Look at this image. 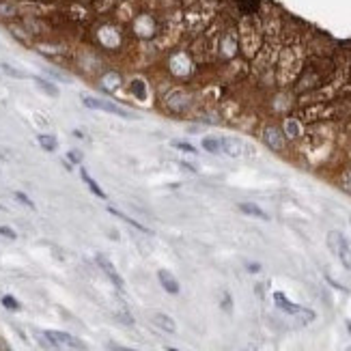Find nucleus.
<instances>
[{
  "label": "nucleus",
  "mask_w": 351,
  "mask_h": 351,
  "mask_svg": "<svg viewBox=\"0 0 351 351\" xmlns=\"http://www.w3.org/2000/svg\"><path fill=\"white\" fill-rule=\"evenodd\" d=\"M302 69V56H300V50L295 45H287L282 54L278 56V73H280V82H291L298 71Z\"/></svg>",
  "instance_id": "f257e3e1"
},
{
  "label": "nucleus",
  "mask_w": 351,
  "mask_h": 351,
  "mask_svg": "<svg viewBox=\"0 0 351 351\" xmlns=\"http://www.w3.org/2000/svg\"><path fill=\"white\" fill-rule=\"evenodd\" d=\"M242 45L248 56H252L261 45V24L254 17L244 19L242 24Z\"/></svg>",
  "instance_id": "f03ea898"
},
{
  "label": "nucleus",
  "mask_w": 351,
  "mask_h": 351,
  "mask_svg": "<svg viewBox=\"0 0 351 351\" xmlns=\"http://www.w3.org/2000/svg\"><path fill=\"white\" fill-rule=\"evenodd\" d=\"M328 246H330V250H332L336 257H339L343 267L351 272V246H349V242L345 239V235L339 233V231H330L328 233Z\"/></svg>",
  "instance_id": "7ed1b4c3"
},
{
  "label": "nucleus",
  "mask_w": 351,
  "mask_h": 351,
  "mask_svg": "<svg viewBox=\"0 0 351 351\" xmlns=\"http://www.w3.org/2000/svg\"><path fill=\"white\" fill-rule=\"evenodd\" d=\"M43 336L47 341L52 343V347H67V349H75V351H86V345L82 343L80 339H75V336L67 334V332H56V330H45Z\"/></svg>",
  "instance_id": "20e7f679"
},
{
  "label": "nucleus",
  "mask_w": 351,
  "mask_h": 351,
  "mask_svg": "<svg viewBox=\"0 0 351 351\" xmlns=\"http://www.w3.org/2000/svg\"><path fill=\"white\" fill-rule=\"evenodd\" d=\"M274 302H276V306L280 308V311H285L287 315L302 317V319H304V323H308V321L315 319V313H313V311H308V308H302V306H298V304H293V302L289 300L285 293H280V291L274 293Z\"/></svg>",
  "instance_id": "39448f33"
},
{
  "label": "nucleus",
  "mask_w": 351,
  "mask_h": 351,
  "mask_svg": "<svg viewBox=\"0 0 351 351\" xmlns=\"http://www.w3.org/2000/svg\"><path fill=\"white\" fill-rule=\"evenodd\" d=\"M82 104L86 108H93V110H104V112H110V114H116V116H123V119H138L136 114H129L125 108L112 104V101L108 99H99V97H82Z\"/></svg>",
  "instance_id": "423d86ee"
},
{
  "label": "nucleus",
  "mask_w": 351,
  "mask_h": 351,
  "mask_svg": "<svg viewBox=\"0 0 351 351\" xmlns=\"http://www.w3.org/2000/svg\"><path fill=\"white\" fill-rule=\"evenodd\" d=\"M95 261H97V265L101 267V270H104L106 276L114 282V287L123 291V289H125V282H123V278L119 276V272H116V267L112 265V261H110L106 254H97V257H95Z\"/></svg>",
  "instance_id": "0eeeda50"
},
{
  "label": "nucleus",
  "mask_w": 351,
  "mask_h": 351,
  "mask_svg": "<svg viewBox=\"0 0 351 351\" xmlns=\"http://www.w3.org/2000/svg\"><path fill=\"white\" fill-rule=\"evenodd\" d=\"M263 142L274 151H282L285 149V134H282L280 127H276V125H267L263 132Z\"/></svg>",
  "instance_id": "6e6552de"
},
{
  "label": "nucleus",
  "mask_w": 351,
  "mask_h": 351,
  "mask_svg": "<svg viewBox=\"0 0 351 351\" xmlns=\"http://www.w3.org/2000/svg\"><path fill=\"white\" fill-rule=\"evenodd\" d=\"M220 144H222V153H224V155L239 157V155L244 153V144H242V140L231 138V136H224V138H220Z\"/></svg>",
  "instance_id": "1a4fd4ad"
},
{
  "label": "nucleus",
  "mask_w": 351,
  "mask_h": 351,
  "mask_svg": "<svg viewBox=\"0 0 351 351\" xmlns=\"http://www.w3.org/2000/svg\"><path fill=\"white\" fill-rule=\"evenodd\" d=\"M157 278H160V285L166 289V293H170V295H177L179 293V282L175 280V276L170 272L160 270V272H157Z\"/></svg>",
  "instance_id": "9d476101"
},
{
  "label": "nucleus",
  "mask_w": 351,
  "mask_h": 351,
  "mask_svg": "<svg viewBox=\"0 0 351 351\" xmlns=\"http://www.w3.org/2000/svg\"><path fill=\"white\" fill-rule=\"evenodd\" d=\"M153 323L160 330H166V332H170V334H175L177 332V326H175V321L170 319L168 315H164V313H155L153 315Z\"/></svg>",
  "instance_id": "9b49d317"
},
{
  "label": "nucleus",
  "mask_w": 351,
  "mask_h": 351,
  "mask_svg": "<svg viewBox=\"0 0 351 351\" xmlns=\"http://www.w3.org/2000/svg\"><path fill=\"white\" fill-rule=\"evenodd\" d=\"M32 80H35V84H37L45 95H50V97H58V86L54 84V82L41 78V75H32Z\"/></svg>",
  "instance_id": "f8f14e48"
},
{
  "label": "nucleus",
  "mask_w": 351,
  "mask_h": 351,
  "mask_svg": "<svg viewBox=\"0 0 351 351\" xmlns=\"http://www.w3.org/2000/svg\"><path fill=\"white\" fill-rule=\"evenodd\" d=\"M80 175H82V179H84V183H86V188H88V190H91V192H93V194H95V196H99V198H106V192H104V190H101V188H99V183H97V181H95V179H93L91 175H88V173H86V170H84V168H80Z\"/></svg>",
  "instance_id": "ddd939ff"
},
{
  "label": "nucleus",
  "mask_w": 351,
  "mask_h": 351,
  "mask_svg": "<svg viewBox=\"0 0 351 351\" xmlns=\"http://www.w3.org/2000/svg\"><path fill=\"white\" fill-rule=\"evenodd\" d=\"M108 211H110V213H112V216H116V218H121V220H125V222H127V224H132V226H134V229H138V231H142V233H149V235H151V231L147 229V226H142L140 222H136V220H134V218H129V216H125V213H123V211H119V209H114V207H108Z\"/></svg>",
  "instance_id": "4468645a"
},
{
  "label": "nucleus",
  "mask_w": 351,
  "mask_h": 351,
  "mask_svg": "<svg viewBox=\"0 0 351 351\" xmlns=\"http://www.w3.org/2000/svg\"><path fill=\"white\" fill-rule=\"evenodd\" d=\"M37 140H39L41 147H43L45 151H50V153L58 149V140H56V136H52V134H39Z\"/></svg>",
  "instance_id": "2eb2a0df"
},
{
  "label": "nucleus",
  "mask_w": 351,
  "mask_h": 351,
  "mask_svg": "<svg viewBox=\"0 0 351 351\" xmlns=\"http://www.w3.org/2000/svg\"><path fill=\"white\" fill-rule=\"evenodd\" d=\"M239 209H242L244 213H248V216H254V218H261V220H270V216L261 209V207H257V205H252V203H242L239 205Z\"/></svg>",
  "instance_id": "dca6fc26"
},
{
  "label": "nucleus",
  "mask_w": 351,
  "mask_h": 351,
  "mask_svg": "<svg viewBox=\"0 0 351 351\" xmlns=\"http://www.w3.org/2000/svg\"><path fill=\"white\" fill-rule=\"evenodd\" d=\"M203 149L211 155H222V144L220 138H203Z\"/></svg>",
  "instance_id": "f3484780"
},
{
  "label": "nucleus",
  "mask_w": 351,
  "mask_h": 351,
  "mask_svg": "<svg viewBox=\"0 0 351 351\" xmlns=\"http://www.w3.org/2000/svg\"><path fill=\"white\" fill-rule=\"evenodd\" d=\"M173 147L179 149V151H183V153H198V151L192 147L190 142H183V140H173Z\"/></svg>",
  "instance_id": "a211bd4d"
},
{
  "label": "nucleus",
  "mask_w": 351,
  "mask_h": 351,
  "mask_svg": "<svg viewBox=\"0 0 351 351\" xmlns=\"http://www.w3.org/2000/svg\"><path fill=\"white\" fill-rule=\"evenodd\" d=\"M0 67H2V71H4V73L13 75V78H26V73H24V71H19V69H15V67H11L9 63H0Z\"/></svg>",
  "instance_id": "6ab92c4d"
},
{
  "label": "nucleus",
  "mask_w": 351,
  "mask_h": 351,
  "mask_svg": "<svg viewBox=\"0 0 351 351\" xmlns=\"http://www.w3.org/2000/svg\"><path fill=\"white\" fill-rule=\"evenodd\" d=\"M2 306L9 308V311H19V308H22V306H19V302L15 298H11V295H4V298H2Z\"/></svg>",
  "instance_id": "aec40b11"
},
{
  "label": "nucleus",
  "mask_w": 351,
  "mask_h": 351,
  "mask_svg": "<svg viewBox=\"0 0 351 351\" xmlns=\"http://www.w3.org/2000/svg\"><path fill=\"white\" fill-rule=\"evenodd\" d=\"M287 134L291 138H298L300 136V123L298 121H287Z\"/></svg>",
  "instance_id": "412c9836"
},
{
  "label": "nucleus",
  "mask_w": 351,
  "mask_h": 351,
  "mask_svg": "<svg viewBox=\"0 0 351 351\" xmlns=\"http://www.w3.org/2000/svg\"><path fill=\"white\" fill-rule=\"evenodd\" d=\"M13 196H15V198H17V201H19V203H22V205H26V207H30V209H35V203H32V201H30V198H28V196H26V194H22V192H15V194H13Z\"/></svg>",
  "instance_id": "4be33fe9"
},
{
  "label": "nucleus",
  "mask_w": 351,
  "mask_h": 351,
  "mask_svg": "<svg viewBox=\"0 0 351 351\" xmlns=\"http://www.w3.org/2000/svg\"><path fill=\"white\" fill-rule=\"evenodd\" d=\"M67 157H69V162H73V164H82V153L75 149H71L69 153H67Z\"/></svg>",
  "instance_id": "5701e85b"
},
{
  "label": "nucleus",
  "mask_w": 351,
  "mask_h": 351,
  "mask_svg": "<svg viewBox=\"0 0 351 351\" xmlns=\"http://www.w3.org/2000/svg\"><path fill=\"white\" fill-rule=\"evenodd\" d=\"M0 235L6 237V239H15V237H17V235H15V231L9 229V226H0Z\"/></svg>",
  "instance_id": "b1692460"
},
{
  "label": "nucleus",
  "mask_w": 351,
  "mask_h": 351,
  "mask_svg": "<svg viewBox=\"0 0 351 351\" xmlns=\"http://www.w3.org/2000/svg\"><path fill=\"white\" fill-rule=\"evenodd\" d=\"M108 349H112V351H138V349H132V347H123V345H114V343H110Z\"/></svg>",
  "instance_id": "393cba45"
},
{
  "label": "nucleus",
  "mask_w": 351,
  "mask_h": 351,
  "mask_svg": "<svg viewBox=\"0 0 351 351\" xmlns=\"http://www.w3.org/2000/svg\"><path fill=\"white\" fill-rule=\"evenodd\" d=\"M343 183H345V185H351V168L347 170L345 175H343Z\"/></svg>",
  "instance_id": "a878e982"
},
{
  "label": "nucleus",
  "mask_w": 351,
  "mask_h": 351,
  "mask_svg": "<svg viewBox=\"0 0 351 351\" xmlns=\"http://www.w3.org/2000/svg\"><path fill=\"white\" fill-rule=\"evenodd\" d=\"M181 166H183V168H188V170H192V173H196V168L192 166V164H188V162H181Z\"/></svg>",
  "instance_id": "bb28decb"
},
{
  "label": "nucleus",
  "mask_w": 351,
  "mask_h": 351,
  "mask_svg": "<svg viewBox=\"0 0 351 351\" xmlns=\"http://www.w3.org/2000/svg\"><path fill=\"white\" fill-rule=\"evenodd\" d=\"M73 136H75V138H84V134H82L80 129H75V132H73Z\"/></svg>",
  "instance_id": "cd10ccee"
},
{
  "label": "nucleus",
  "mask_w": 351,
  "mask_h": 351,
  "mask_svg": "<svg viewBox=\"0 0 351 351\" xmlns=\"http://www.w3.org/2000/svg\"><path fill=\"white\" fill-rule=\"evenodd\" d=\"M244 351H257V349H254V347H246Z\"/></svg>",
  "instance_id": "c85d7f7f"
},
{
  "label": "nucleus",
  "mask_w": 351,
  "mask_h": 351,
  "mask_svg": "<svg viewBox=\"0 0 351 351\" xmlns=\"http://www.w3.org/2000/svg\"><path fill=\"white\" fill-rule=\"evenodd\" d=\"M166 351H177V349H173V347H168V349H166Z\"/></svg>",
  "instance_id": "c756f323"
},
{
  "label": "nucleus",
  "mask_w": 351,
  "mask_h": 351,
  "mask_svg": "<svg viewBox=\"0 0 351 351\" xmlns=\"http://www.w3.org/2000/svg\"><path fill=\"white\" fill-rule=\"evenodd\" d=\"M347 351H351V349H347Z\"/></svg>",
  "instance_id": "7c9ffc66"
}]
</instances>
